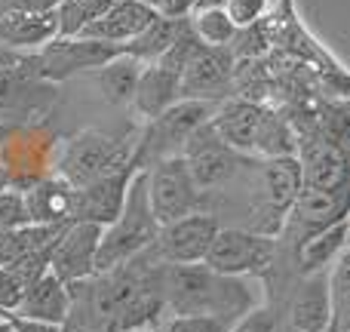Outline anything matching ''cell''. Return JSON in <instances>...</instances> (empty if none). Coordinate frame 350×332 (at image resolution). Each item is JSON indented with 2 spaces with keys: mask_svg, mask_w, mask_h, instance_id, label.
<instances>
[{
  "mask_svg": "<svg viewBox=\"0 0 350 332\" xmlns=\"http://www.w3.org/2000/svg\"><path fill=\"white\" fill-rule=\"evenodd\" d=\"M10 332H16V329H12V323H10Z\"/></svg>",
  "mask_w": 350,
  "mask_h": 332,
  "instance_id": "obj_46",
  "label": "cell"
},
{
  "mask_svg": "<svg viewBox=\"0 0 350 332\" xmlns=\"http://www.w3.org/2000/svg\"><path fill=\"white\" fill-rule=\"evenodd\" d=\"M298 160H301L304 185L335 191L350 185V151L347 145L329 139L298 142Z\"/></svg>",
  "mask_w": 350,
  "mask_h": 332,
  "instance_id": "obj_16",
  "label": "cell"
},
{
  "mask_svg": "<svg viewBox=\"0 0 350 332\" xmlns=\"http://www.w3.org/2000/svg\"><path fill=\"white\" fill-rule=\"evenodd\" d=\"M218 231H221L218 218L212 212L197 209L170 225H160V234L151 249L163 265H200L209 255Z\"/></svg>",
  "mask_w": 350,
  "mask_h": 332,
  "instance_id": "obj_8",
  "label": "cell"
},
{
  "mask_svg": "<svg viewBox=\"0 0 350 332\" xmlns=\"http://www.w3.org/2000/svg\"><path fill=\"white\" fill-rule=\"evenodd\" d=\"M102 225L92 222H68L62 228L59 240L53 243L49 253V271L59 280H65L68 286L86 280L96 274V255L98 243H102Z\"/></svg>",
  "mask_w": 350,
  "mask_h": 332,
  "instance_id": "obj_12",
  "label": "cell"
},
{
  "mask_svg": "<svg viewBox=\"0 0 350 332\" xmlns=\"http://www.w3.org/2000/svg\"><path fill=\"white\" fill-rule=\"evenodd\" d=\"M338 222H350V185L335 188V191H323V188H301L295 206L289 209L283 234H295V243L304 237L326 231Z\"/></svg>",
  "mask_w": 350,
  "mask_h": 332,
  "instance_id": "obj_13",
  "label": "cell"
},
{
  "mask_svg": "<svg viewBox=\"0 0 350 332\" xmlns=\"http://www.w3.org/2000/svg\"><path fill=\"white\" fill-rule=\"evenodd\" d=\"M129 332H154V329H129Z\"/></svg>",
  "mask_w": 350,
  "mask_h": 332,
  "instance_id": "obj_45",
  "label": "cell"
},
{
  "mask_svg": "<svg viewBox=\"0 0 350 332\" xmlns=\"http://www.w3.org/2000/svg\"><path fill=\"white\" fill-rule=\"evenodd\" d=\"M31 222L28 212V200H25V191H16V188H3L0 191V234L12 228H22V225Z\"/></svg>",
  "mask_w": 350,
  "mask_h": 332,
  "instance_id": "obj_31",
  "label": "cell"
},
{
  "mask_svg": "<svg viewBox=\"0 0 350 332\" xmlns=\"http://www.w3.org/2000/svg\"><path fill=\"white\" fill-rule=\"evenodd\" d=\"M277 259V237L255 234L249 228H221L212 243L206 265L224 277H258Z\"/></svg>",
  "mask_w": 350,
  "mask_h": 332,
  "instance_id": "obj_7",
  "label": "cell"
},
{
  "mask_svg": "<svg viewBox=\"0 0 350 332\" xmlns=\"http://www.w3.org/2000/svg\"><path fill=\"white\" fill-rule=\"evenodd\" d=\"M237 55L230 47H203L181 74V99L224 102L234 96Z\"/></svg>",
  "mask_w": 350,
  "mask_h": 332,
  "instance_id": "obj_11",
  "label": "cell"
},
{
  "mask_svg": "<svg viewBox=\"0 0 350 332\" xmlns=\"http://www.w3.org/2000/svg\"><path fill=\"white\" fill-rule=\"evenodd\" d=\"M181 25H185V18L157 16L139 37H135L133 43H126V47H123V53L133 55V59H139L142 65H154V62H157L160 55L172 47V40L178 37Z\"/></svg>",
  "mask_w": 350,
  "mask_h": 332,
  "instance_id": "obj_26",
  "label": "cell"
},
{
  "mask_svg": "<svg viewBox=\"0 0 350 332\" xmlns=\"http://www.w3.org/2000/svg\"><path fill=\"white\" fill-rule=\"evenodd\" d=\"M145 6H151L157 16H166V18H187L197 6V0H142Z\"/></svg>",
  "mask_w": 350,
  "mask_h": 332,
  "instance_id": "obj_37",
  "label": "cell"
},
{
  "mask_svg": "<svg viewBox=\"0 0 350 332\" xmlns=\"http://www.w3.org/2000/svg\"><path fill=\"white\" fill-rule=\"evenodd\" d=\"M181 99V77L175 71L163 65H145L142 68L139 86H135L133 96V111L142 117V120H157L163 111H170L175 102Z\"/></svg>",
  "mask_w": 350,
  "mask_h": 332,
  "instance_id": "obj_21",
  "label": "cell"
},
{
  "mask_svg": "<svg viewBox=\"0 0 350 332\" xmlns=\"http://www.w3.org/2000/svg\"><path fill=\"white\" fill-rule=\"evenodd\" d=\"M71 305H74V292L65 280H59L53 271H46L43 277H37L34 283L25 290L22 302H18L16 314L12 317H25V320H43V323H62L65 327L71 317Z\"/></svg>",
  "mask_w": 350,
  "mask_h": 332,
  "instance_id": "obj_19",
  "label": "cell"
},
{
  "mask_svg": "<svg viewBox=\"0 0 350 332\" xmlns=\"http://www.w3.org/2000/svg\"><path fill=\"white\" fill-rule=\"evenodd\" d=\"M16 332H68L62 323H43V320H25V317H6Z\"/></svg>",
  "mask_w": 350,
  "mask_h": 332,
  "instance_id": "obj_38",
  "label": "cell"
},
{
  "mask_svg": "<svg viewBox=\"0 0 350 332\" xmlns=\"http://www.w3.org/2000/svg\"><path fill=\"white\" fill-rule=\"evenodd\" d=\"M62 0H6V10H28V12H49Z\"/></svg>",
  "mask_w": 350,
  "mask_h": 332,
  "instance_id": "obj_39",
  "label": "cell"
},
{
  "mask_svg": "<svg viewBox=\"0 0 350 332\" xmlns=\"http://www.w3.org/2000/svg\"><path fill=\"white\" fill-rule=\"evenodd\" d=\"M163 302L172 314H212L234 327L246 311L258 308L246 277L215 274L206 261L200 265H166L160 274Z\"/></svg>",
  "mask_w": 350,
  "mask_h": 332,
  "instance_id": "obj_1",
  "label": "cell"
},
{
  "mask_svg": "<svg viewBox=\"0 0 350 332\" xmlns=\"http://www.w3.org/2000/svg\"><path fill=\"white\" fill-rule=\"evenodd\" d=\"M145 185H148V203H151V212L160 225H170L175 218L197 212L200 194H203L181 154H172V157H163L148 166Z\"/></svg>",
  "mask_w": 350,
  "mask_h": 332,
  "instance_id": "obj_6",
  "label": "cell"
},
{
  "mask_svg": "<svg viewBox=\"0 0 350 332\" xmlns=\"http://www.w3.org/2000/svg\"><path fill=\"white\" fill-rule=\"evenodd\" d=\"M181 157L191 166V175L197 181L200 191H209V188H221L224 181H230L237 173H240L243 164H249L246 154L234 151L230 145H224L218 139V133L212 129V123L200 127L197 133L187 139Z\"/></svg>",
  "mask_w": 350,
  "mask_h": 332,
  "instance_id": "obj_10",
  "label": "cell"
},
{
  "mask_svg": "<svg viewBox=\"0 0 350 332\" xmlns=\"http://www.w3.org/2000/svg\"><path fill=\"white\" fill-rule=\"evenodd\" d=\"M203 47H206V43L197 37V31H193V25H191V16H187L185 25H181V31H178V37H175L172 47L157 59V65L170 68V71H175L181 77V74H185V68L191 65L193 55H197Z\"/></svg>",
  "mask_w": 350,
  "mask_h": 332,
  "instance_id": "obj_30",
  "label": "cell"
},
{
  "mask_svg": "<svg viewBox=\"0 0 350 332\" xmlns=\"http://www.w3.org/2000/svg\"><path fill=\"white\" fill-rule=\"evenodd\" d=\"M191 25H193L197 37L206 43V47H230V43L237 40V31H240L234 25V18L228 16L224 6L191 12Z\"/></svg>",
  "mask_w": 350,
  "mask_h": 332,
  "instance_id": "obj_29",
  "label": "cell"
},
{
  "mask_svg": "<svg viewBox=\"0 0 350 332\" xmlns=\"http://www.w3.org/2000/svg\"><path fill=\"white\" fill-rule=\"evenodd\" d=\"M228 0H197V6H193V12L197 10H215V6H224Z\"/></svg>",
  "mask_w": 350,
  "mask_h": 332,
  "instance_id": "obj_41",
  "label": "cell"
},
{
  "mask_svg": "<svg viewBox=\"0 0 350 332\" xmlns=\"http://www.w3.org/2000/svg\"><path fill=\"white\" fill-rule=\"evenodd\" d=\"M286 154H298V136H295V129H292L289 117L267 108L258 142H255V157L271 160V157H286Z\"/></svg>",
  "mask_w": 350,
  "mask_h": 332,
  "instance_id": "obj_27",
  "label": "cell"
},
{
  "mask_svg": "<svg viewBox=\"0 0 350 332\" xmlns=\"http://www.w3.org/2000/svg\"><path fill=\"white\" fill-rule=\"evenodd\" d=\"M142 68L145 65L126 53H120L117 59H111L108 65H102L96 71V84H98V90H102V96L108 99L111 105H133Z\"/></svg>",
  "mask_w": 350,
  "mask_h": 332,
  "instance_id": "obj_25",
  "label": "cell"
},
{
  "mask_svg": "<svg viewBox=\"0 0 350 332\" xmlns=\"http://www.w3.org/2000/svg\"><path fill=\"white\" fill-rule=\"evenodd\" d=\"M230 323L212 314H172L163 332H228Z\"/></svg>",
  "mask_w": 350,
  "mask_h": 332,
  "instance_id": "obj_32",
  "label": "cell"
},
{
  "mask_svg": "<svg viewBox=\"0 0 350 332\" xmlns=\"http://www.w3.org/2000/svg\"><path fill=\"white\" fill-rule=\"evenodd\" d=\"M228 332H277V320H273L271 308L258 305V308L246 311V314H243Z\"/></svg>",
  "mask_w": 350,
  "mask_h": 332,
  "instance_id": "obj_36",
  "label": "cell"
},
{
  "mask_svg": "<svg viewBox=\"0 0 350 332\" xmlns=\"http://www.w3.org/2000/svg\"><path fill=\"white\" fill-rule=\"evenodd\" d=\"M301 188H304V173H301V160H298V154L261 160L258 200H255V206H252L249 231L265 234V237L283 234L289 209L295 206Z\"/></svg>",
  "mask_w": 350,
  "mask_h": 332,
  "instance_id": "obj_4",
  "label": "cell"
},
{
  "mask_svg": "<svg viewBox=\"0 0 350 332\" xmlns=\"http://www.w3.org/2000/svg\"><path fill=\"white\" fill-rule=\"evenodd\" d=\"M55 37H59L55 10H49V12L3 10L0 12V47L10 49V53H40Z\"/></svg>",
  "mask_w": 350,
  "mask_h": 332,
  "instance_id": "obj_17",
  "label": "cell"
},
{
  "mask_svg": "<svg viewBox=\"0 0 350 332\" xmlns=\"http://www.w3.org/2000/svg\"><path fill=\"white\" fill-rule=\"evenodd\" d=\"M218 105L215 102H200V99H178L170 111L148 123V133L142 145H135V166L148 169L151 164L172 154H181L193 133L212 120Z\"/></svg>",
  "mask_w": 350,
  "mask_h": 332,
  "instance_id": "obj_5",
  "label": "cell"
},
{
  "mask_svg": "<svg viewBox=\"0 0 350 332\" xmlns=\"http://www.w3.org/2000/svg\"><path fill=\"white\" fill-rule=\"evenodd\" d=\"M341 111H345V114L350 117V99H347V102H345V105H341Z\"/></svg>",
  "mask_w": 350,
  "mask_h": 332,
  "instance_id": "obj_44",
  "label": "cell"
},
{
  "mask_svg": "<svg viewBox=\"0 0 350 332\" xmlns=\"http://www.w3.org/2000/svg\"><path fill=\"white\" fill-rule=\"evenodd\" d=\"M157 18V12L151 6H145L142 0H114L108 12H105L98 22H92L90 28L83 31V37H92V40L111 43V47H126L133 43L148 25Z\"/></svg>",
  "mask_w": 350,
  "mask_h": 332,
  "instance_id": "obj_20",
  "label": "cell"
},
{
  "mask_svg": "<svg viewBox=\"0 0 350 332\" xmlns=\"http://www.w3.org/2000/svg\"><path fill=\"white\" fill-rule=\"evenodd\" d=\"M28 200L31 222L40 225H68L71 222V203H74V188L65 179H43L37 181L31 191H25Z\"/></svg>",
  "mask_w": 350,
  "mask_h": 332,
  "instance_id": "obj_23",
  "label": "cell"
},
{
  "mask_svg": "<svg viewBox=\"0 0 350 332\" xmlns=\"http://www.w3.org/2000/svg\"><path fill=\"white\" fill-rule=\"evenodd\" d=\"M160 234V222L154 218L151 203H148V185H145V169L133 175V185L126 194V206L102 231V243H98L96 255V274H108L114 268L126 265V261L139 259L142 253L154 246Z\"/></svg>",
  "mask_w": 350,
  "mask_h": 332,
  "instance_id": "obj_2",
  "label": "cell"
},
{
  "mask_svg": "<svg viewBox=\"0 0 350 332\" xmlns=\"http://www.w3.org/2000/svg\"><path fill=\"white\" fill-rule=\"evenodd\" d=\"M25 290H28V286L16 277V271L0 268V317L16 314V308H18V302H22Z\"/></svg>",
  "mask_w": 350,
  "mask_h": 332,
  "instance_id": "obj_34",
  "label": "cell"
},
{
  "mask_svg": "<svg viewBox=\"0 0 350 332\" xmlns=\"http://www.w3.org/2000/svg\"><path fill=\"white\" fill-rule=\"evenodd\" d=\"M329 286H332V302L335 311L350 298V243H345V249L338 253V259L329 268Z\"/></svg>",
  "mask_w": 350,
  "mask_h": 332,
  "instance_id": "obj_33",
  "label": "cell"
},
{
  "mask_svg": "<svg viewBox=\"0 0 350 332\" xmlns=\"http://www.w3.org/2000/svg\"><path fill=\"white\" fill-rule=\"evenodd\" d=\"M335 320L332 286L329 271H317L298 283V292L292 298V329L295 332H329Z\"/></svg>",
  "mask_w": 350,
  "mask_h": 332,
  "instance_id": "obj_18",
  "label": "cell"
},
{
  "mask_svg": "<svg viewBox=\"0 0 350 332\" xmlns=\"http://www.w3.org/2000/svg\"><path fill=\"white\" fill-rule=\"evenodd\" d=\"M224 10L234 18L237 28H249V25L261 22V16H265V10H267V0H228Z\"/></svg>",
  "mask_w": 350,
  "mask_h": 332,
  "instance_id": "obj_35",
  "label": "cell"
},
{
  "mask_svg": "<svg viewBox=\"0 0 350 332\" xmlns=\"http://www.w3.org/2000/svg\"><path fill=\"white\" fill-rule=\"evenodd\" d=\"M65 225H40V222H28L22 228H12L0 234V265H16L25 255L34 253H46L53 249V243L59 240Z\"/></svg>",
  "mask_w": 350,
  "mask_h": 332,
  "instance_id": "obj_24",
  "label": "cell"
},
{
  "mask_svg": "<svg viewBox=\"0 0 350 332\" xmlns=\"http://www.w3.org/2000/svg\"><path fill=\"white\" fill-rule=\"evenodd\" d=\"M0 268H3V265H0Z\"/></svg>",
  "mask_w": 350,
  "mask_h": 332,
  "instance_id": "obj_47",
  "label": "cell"
},
{
  "mask_svg": "<svg viewBox=\"0 0 350 332\" xmlns=\"http://www.w3.org/2000/svg\"><path fill=\"white\" fill-rule=\"evenodd\" d=\"M265 114H267V105L258 102V99L230 96L224 102H218L209 123L224 145H230L234 151L246 154V157H255V142H258Z\"/></svg>",
  "mask_w": 350,
  "mask_h": 332,
  "instance_id": "obj_15",
  "label": "cell"
},
{
  "mask_svg": "<svg viewBox=\"0 0 350 332\" xmlns=\"http://www.w3.org/2000/svg\"><path fill=\"white\" fill-rule=\"evenodd\" d=\"M350 234V222H338L326 231H317V234L304 237V240L295 243V265L298 271L308 277V274L317 271H329L332 261L338 259V253L345 249Z\"/></svg>",
  "mask_w": 350,
  "mask_h": 332,
  "instance_id": "obj_22",
  "label": "cell"
},
{
  "mask_svg": "<svg viewBox=\"0 0 350 332\" xmlns=\"http://www.w3.org/2000/svg\"><path fill=\"white\" fill-rule=\"evenodd\" d=\"M329 332H350V298L335 311V320H332V329Z\"/></svg>",
  "mask_w": 350,
  "mask_h": 332,
  "instance_id": "obj_40",
  "label": "cell"
},
{
  "mask_svg": "<svg viewBox=\"0 0 350 332\" xmlns=\"http://www.w3.org/2000/svg\"><path fill=\"white\" fill-rule=\"evenodd\" d=\"M126 166H135V145L126 139L98 133V129H83L74 139H68L59 157V175L74 191Z\"/></svg>",
  "mask_w": 350,
  "mask_h": 332,
  "instance_id": "obj_3",
  "label": "cell"
},
{
  "mask_svg": "<svg viewBox=\"0 0 350 332\" xmlns=\"http://www.w3.org/2000/svg\"><path fill=\"white\" fill-rule=\"evenodd\" d=\"M135 173H139V166H126L120 173H111L86 188H77L71 203V222H92V225H102V228L117 222V216L126 206V194Z\"/></svg>",
  "mask_w": 350,
  "mask_h": 332,
  "instance_id": "obj_14",
  "label": "cell"
},
{
  "mask_svg": "<svg viewBox=\"0 0 350 332\" xmlns=\"http://www.w3.org/2000/svg\"><path fill=\"white\" fill-rule=\"evenodd\" d=\"M0 332H10V320L6 317H0Z\"/></svg>",
  "mask_w": 350,
  "mask_h": 332,
  "instance_id": "obj_43",
  "label": "cell"
},
{
  "mask_svg": "<svg viewBox=\"0 0 350 332\" xmlns=\"http://www.w3.org/2000/svg\"><path fill=\"white\" fill-rule=\"evenodd\" d=\"M114 6V0H62L55 6V18H59V37H77L90 28L92 22L105 16Z\"/></svg>",
  "mask_w": 350,
  "mask_h": 332,
  "instance_id": "obj_28",
  "label": "cell"
},
{
  "mask_svg": "<svg viewBox=\"0 0 350 332\" xmlns=\"http://www.w3.org/2000/svg\"><path fill=\"white\" fill-rule=\"evenodd\" d=\"M123 49L111 47V43L92 40V37H55L53 43L37 53V77L43 80H68L80 71H98L102 65H108L111 59H117Z\"/></svg>",
  "mask_w": 350,
  "mask_h": 332,
  "instance_id": "obj_9",
  "label": "cell"
},
{
  "mask_svg": "<svg viewBox=\"0 0 350 332\" xmlns=\"http://www.w3.org/2000/svg\"><path fill=\"white\" fill-rule=\"evenodd\" d=\"M10 62H12V53H10V49H3V47H0V68H3V65H10Z\"/></svg>",
  "mask_w": 350,
  "mask_h": 332,
  "instance_id": "obj_42",
  "label": "cell"
}]
</instances>
